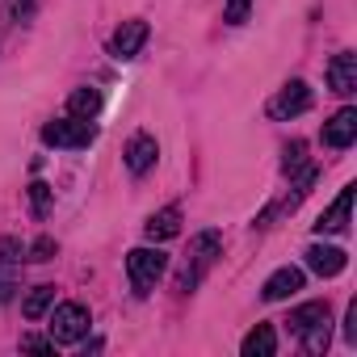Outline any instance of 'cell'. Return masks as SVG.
Masks as SVG:
<instances>
[{"instance_id": "6da1fadb", "label": "cell", "mask_w": 357, "mask_h": 357, "mask_svg": "<svg viewBox=\"0 0 357 357\" xmlns=\"http://www.w3.org/2000/svg\"><path fill=\"white\" fill-rule=\"evenodd\" d=\"M290 332L303 340V349L307 353H324L328 349V336H332V311H328V303H303V307H294L290 311Z\"/></svg>"}, {"instance_id": "7a4b0ae2", "label": "cell", "mask_w": 357, "mask_h": 357, "mask_svg": "<svg viewBox=\"0 0 357 357\" xmlns=\"http://www.w3.org/2000/svg\"><path fill=\"white\" fill-rule=\"evenodd\" d=\"M215 257H219V236H215V231L194 236V240H190V252H185V265H181V273H176V294H190V290L211 273Z\"/></svg>"}, {"instance_id": "3957f363", "label": "cell", "mask_w": 357, "mask_h": 357, "mask_svg": "<svg viewBox=\"0 0 357 357\" xmlns=\"http://www.w3.org/2000/svg\"><path fill=\"white\" fill-rule=\"evenodd\" d=\"M164 269H168V257H164L160 248H135V252L126 257V273H130L135 294H147V290L164 278Z\"/></svg>"}, {"instance_id": "277c9868", "label": "cell", "mask_w": 357, "mask_h": 357, "mask_svg": "<svg viewBox=\"0 0 357 357\" xmlns=\"http://www.w3.org/2000/svg\"><path fill=\"white\" fill-rule=\"evenodd\" d=\"M47 328H51V340L55 344H76V340L89 336V311L80 303H59L51 311V324Z\"/></svg>"}, {"instance_id": "5b68a950", "label": "cell", "mask_w": 357, "mask_h": 357, "mask_svg": "<svg viewBox=\"0 0 357 357\" xmlns=\"http://www.w3.org/2000/svg\"><path fill=\"white\" fill-rule=\"evenodd\" d=\"M43 139L51 147H89L97 139V126L89 118H63V122H47L43 126Z\"/></svg>"}, {"instance_id": "8992f818", "label": "cell", "mask_w": 357, "mask_h": 357, "mask_svg": "<svg viewBox=\"0 0 357 357\" xmlns=\"http://www.w3.org/2000/svg\"><path fill=\"white\" fill-rule=\"evenodd\" d=\"M311 109V89L303 84V80H290V84H282L278 89V97L269 101V118H298V114H307Z\"/></svg>"}, {"instance_id": "52a82bcc", "label": "cell", "mask_w": 357, "mask_h": 357, "mask_svg": "<svg viewBox=\"0 0 357 357\" xmlns=\"http://www.w3.org/2000/svg\"><path fill=\"white\" fill-rule=\"evenodd\" d=\"M353 139H357V109L344 105V109H336V114L324 122V143L336 147V151H344Z\"/></svg>"}, {"instance_id": "ba28073f", "label": "cell", "mask_w": 357, "mask_h": 357, "mask_svg": "<svg viewBox=\"0 0 357 357\" xmlns=\"http://www.w3.org/2000/svg\"><path fill=\"white\" fill-rule=\"evenodd\" d=\"M143 43H147V22H122V26L114 30L109 51H114L118 59H135V55L143 51Z\"/></svg>"}, {"instance_id": "9c48e42d", "label": "cell", "mask_w": 357, "mask_h": 357, "mask_svg": "<svg viewBox=\"0 0 357 357\" xmlns=\"http://www.w3.org/2000/svg\"><path fill=\"white\" fill-rule=\"evenodd\" d=\"M328 89L340 93V97H349V93L357 89V55H353V51H340V55L328 63Z\"/></svg>"}, {"instance_id": "30bf717a", "label": "cell", "mask_w": 357, "mask_h": 357, "mask_svg": "<svg viewBox=\"0 0 357 357\" xmlns=\"http://www.w3.org/2000/svg\"><path fill=\"white\" fill-rule=\"evenodd\" d=\"M298 290H303V269H294V265L269 273V282L261 286L265 303H282V298H290V294H298Z\"/></svg>"}, {"instance_id": "8fae6325", "label": "cell", "mask_w": 357, "mask_h": 357, "mask_svg": "<svg viewBox=\"0 0 357 357\" xmlns=\"http://www.w3.org/2000/svg\"><path fill=\"white\" fill-rule=\"evenodd\" d=\"M307 269L319 273V278H336L344 269V252L328 248V244H315V248H307Z\"/></svg>"}, {"instance_id": "7c38bea8", "label": "cell", "mask_w": 357, "mask_h": 357, "mask_svg": "<svg viewBox=\"0 0 357 357\" xmlns=\"http://www.w3.org/2000/svg\"><path fill=\"white\" fill-rule=\"evenodd\" d=\"M155 155H160V147H155L151 135H135V139L126 143V168H130V172H147V168L155 164Z\"/></svg>"}, {"instance_id": "4fadbf2b", "label": "cell", "mask_w": 357, "mask_h": 357, "mask_svg": "<svg viewBox=\"0 0 357 357\" xmlns=\"http://www.w3.org/2000/svg\"><path fill=\"white\" fill-rule=\"evenodd\" d=\"M349 211H353V185H344L340 190V198L319 215V223H315V231H344V223H349Z\"/></svg>"}, {"instance_id": "5bb4252c", "label": "cell", "mask_w": 357, "mask_h": 357, "mask_svg": "<svg viewBox=\"0 0 357 357\" xmlns=\"http://www.w3.org/2000/svg\"><path fill=\"white\" fill-rule=\"evenodd\" d=\"M143 231H147V240H172L176 231H181V211H176V206H168V211H155L147 223H143Z\"/></svg>"}, {"instance_id": "9a60e30c", "label": "cell", "mask_w": 357, "mask_h": 357, "mask_svg": "<svg viewBox=\"0 0 357 357\" xmlns=\"http://www.w3.org/2000/svg\"><path fill=\"white\" fill-rule=\"evenodd\" d=\"M273 353H278V332L269 324H257L244 336V357H273Z\"/></svg>"}, {"instance_id": "2e32d148", "label": "cell", "mask_w": 357, "mask_h": 357, "mask_svg": "<svg viewBox=\"0 0 357 357\" xmlns=\"http://www.w3.org/2000/svg\"><path fill=\"white\" fill-rule=\"evenodd\" d=\"M68 109H72V118H93L101 109V93L97 89H76L68 97Z\"/></svg>"}, {"instance_id": "e0dca14e", "label": "cell", "mask_w": 357, "mask_h": 357, "mask_svg": "<svg viewBox=\"0 0 357 357\" xmlns=\"http://www.w3.org/2000/svg\"><path fill=\"white\" fill-rule=\"evenodd\" d=\"M51 303H55V286H34L30 298L22 303V311H26V319H43L51 311Z\"/></svg>"}, {"instance_id": "ac0fdd59", "label": "cell", "mask_w": 357, "mask_h": 357, "mask_svg": "<svg viewBox=\"0 0 357 357\" xmlns=\"http://www.w3.org/2000/svg\"><path fill=\"white\" fill-rule=\"evenodd\" d=\"M30 211H34V219H43L51 211V185H43V181L30 185Z\"/></svg>"}, {"instance_id": "d6986e66", "label": "cell", "mask_w": 357, "mask_h": 357, "mask_svg": "<svg viewBox=\"0 0 357 357\" xmlns=\"http://www.w3.org/2000/svg\"><path fill=\"white\" fill-rule=\"evenodd\" d=\"M248 9H252V0H227V22L231 26H244L248 22Z\"/></svg>"}, {"instance_id": "ffe728a7", "label": "cell", "mask_w": 357, "mask_h": 357, "mask_svg": "<svg viewBox=\"0 0 357 357\" xmlns=\"http://www.w3.org/2000/svg\"><path fill=\"white\" fill-rule=\"evenodd\" d=\"M303 151H307L303 143H290V147H286V160H282V168H286V172H294V168L303 164Z\"/></svg>"}, {"instance_id": "44dd1931", "label": "cell", "mask_w": 357, "mask_h": 357, "mask_svg": "<svg viewBox=\"0 0 357 357\" xmlns=\"http://www.w3.org/2000/svg\"><path fill=\"white\" fill-rule=\"evenodd\" d=\"M30 252H34V261H51V252H55V240H47V236H43V240H34V248H30Z\"/></svg>"}, {"instance_id": "7402d4cb", "label": "cell", "mask_w": 357, "mask_h": 357, "mask_svg": "<svg viewBox=\"0 0 357 357\" xmlns=\"http://www.w3.org/2000/svg\"><path fill=\"white\" fill-rule=\"evenodd\" d=\"M22 349H30V353H51V349H55V340H38V336H26V340H22Z\"/></svg>"}, {"instance_id": "603a6c76", "label": "cell", "mask_w": 357, "mask_h": 357, "mask_svg": "<svg viewBox=\"0 0 357 357\" xmlns=\"http://www.w3.org/2000/svg\"><path fill=\"white\" fill-rule=\"evenodd\" d=\"M344 340H349V344H357V303L349 307V324H344Z\"/></svg>"}]
</instances>
